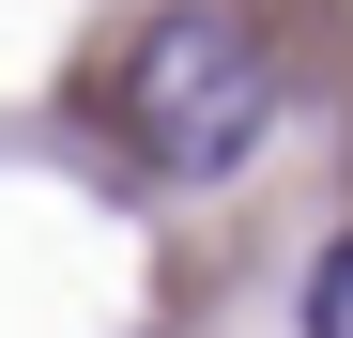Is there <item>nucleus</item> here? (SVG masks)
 Listing matches in <instances>:
<instances>
[{"mask_svg": "<svg viewBox=\"0 0 353 338\" xmlns=\"http://www.w3.org/2000/svg\"><path fill=\"white\" fill-rule=\"evenodd\" d=\"M108 108H123V139H139L154 169L215 185V169L261 154V123H276V62H261V31L230 16V0H169V16L123 46Z\"/></svg>", "mask_w": 353, "mask_h": 338, "instance_id": "f257e3e1", "label": "nucleus"}, {"mask_svg": "<svg viewBox=\"0 0 353 338\" xmlns=\"http://www.w3.org/2000/svg\"><path fill=\"white\" fill-rule=\"evenodd\" d=\"M307 338H353V231L307 261Z\"/></svg>", "mask_w": 353, "mask_h": 338, "instance_id": "f03ea898", "label": "nucleus"}]
</instances>
